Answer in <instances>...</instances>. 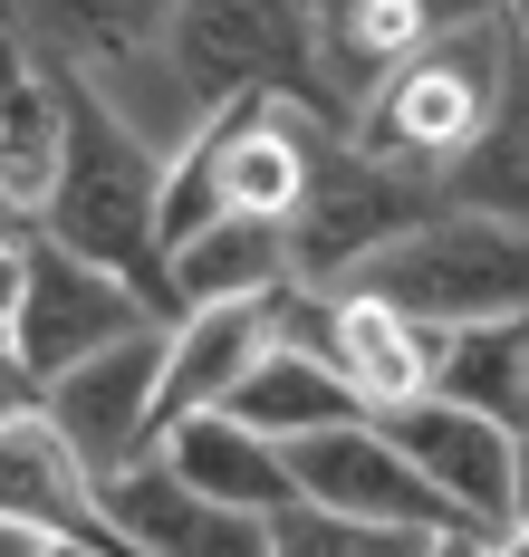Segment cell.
<instances>
[{
  "mask_svg": "<svg viewBox=\"0 0 529 557\" xmlns=\"http://www.w3.org/2000/svg\"><path fill=\"white\" fill-rule=\"evenodd\" d=\"M0 519L39 529V539H59V548H125L116 519H107L97 471L59 443V423H49V413L0 423Z\"/></svg>",
  "mask_w": 529,
  "mask_h": 557,
  "instance_id": "8fae6325",
  "label": "cell"
},
{
  "mask_svg": "<svg viewBox=\"0 0 529 557\" xmlns=\"http://www.w3.org/2000/svg\"><path fill=\"white\" fill-rule=\"evenodd\" d=\"M290 481L298 509H328V519H366V529H423V539H481L463 509L443 500L423 471H414L385 423H347V433H318L290 443Z\"/></svg>",
  "mask_w": 529,
  "mask_h": 557,
  "instance_id": "52a82bcc",
  "label": "cell"
},
{
  "mask_svg": "<svg viewBox=\"0 0 529 557\" xmlns=\"http://www.w3.org/2000/svg\"><path fill=\"white\" fill-rule=\"evenodd\" d=\"M67 107H77V67H59L29 29H10V39H0V183H10L29 212L59 193Z\"/></svg>",
  "mask_w": 529,
  "mask_h": 557,
  "instance_id": "5bb4252c",
  "label": "cell"
},
{
  "mask_svg": "<svg viewBox=\"0 0 529 557\" xmlns=\"http://www.w3.org/2000/svg\"><path fill=\"white\" fill-rule=\"evenodd\" d=\"M155 394H164V327L155 336H125L107 346L97 366H77L49 385V423H59V443L97 471V491L125 481L135 461H155Z\"/></svg>",
  "mask_w": 529,
  "mask_h": 557,
  "instance_id": "ba28073f",
  "label": "cell"
},
{
  "mask_svg": "<svg viewBox=\"0 0 529 557\" xmlns=\"http://www.w3.org/2000/svg\"><path fill=\"white\" fill-rule=\"evenodd\" d=\"M20 10H29V0H0V39H10V29H20Z\"/></svg>",
  "mask_w": 529,
  "mask_h": 557,
  "instance_id": "4316f807",
  "label": "cell"
},
{
  "mask_svg": "<svg viewBox=\"0 0 529 557\" xmlns=\"http://www.w3.org/2000/svg\"><path fill=\"white\" fill-rule=\"evenodd\" d=\"M347 288L395 308V318H414V327H433V336L510 327V318H529V231L481 222V212H433L414 240H395Z\"/></svg>",
  "mask_w": 529,
  "mask_h": 557,
  "instance_id": "277c9868",
  "label": "cell"
},
{
  "mask_svg": "<svg viewBox=\"0 0 529 557\" xmlns=\"http://www.w3.org/2000/svg\"><path fill=\"white\" fill-rule=\"evenodd\" d=\"M337 375L366 394V413H395V404H423L433 375H443V336L395 318V308H376V298H356L337 288Z\"/></svg>",
  "mask_w": 529,
  "mask_h": 557,
  "instance_id": "ac0fdd59",
  "label": "cell"
},
{
  "mask_svg": "<svg viewBox=\"0 0 529 557\" xmlns=\"http://www.w3.org/2000/svg\"><path fill=\"white\" fill-rule=\"evenodd\" d=\"M174 20H183V0H29L20 10V29L59 58V67L97 77V87L116 67H164Z\"/></svg>",
  "mask_w": 529,
  "mask_h": 557,
  "instance_id": "9a60e30c",
  "label": "cell"
},
{
  "mask_svg": "<svg viewBox=\"0 0 529 557\" xmlns=\"http://www.w3.org/2000/svg\"><path fill=\"white\" fill-rule=\"evenodd\" d=\"M39 231L97 260L107 278H125L164 327H183V288H174V250H164V154L135 135V115L77 77V107H67V164L59 193L39 202Z\"/></svg>",
  "mask_w": 529,
  "mask_h": 557,
  "instance_id": "6da1fadb",
  "label": "cell"
},
{
  "mask_svg": "<svg viewBox=\"0 0 529 557\" xmlns=\"http://www.w3.org/2000/svg\"><path fill=\"white\" fill-rule=\"evenodd\" d=\"M510 58H520V39H510L501 10L471 20V29H453V39H433L423 58H405V67L356 107V135H347V145H366L376 164H395V173H414V183L443 193V173L471 154V135H481L491 107H501Z\"/></svg>",
  "mask_w": 529,
  "mask_h": 557,
  "instance_id": "3957f363",
  "label": "cell"
},
{
  "mask_svg": "<svg viewBox=\"0 0 529 557\" xmlns=\"http://www.w3.org/2000/svg\"><path fill=\"white\" fill-rule=\"evenodd\" d=\"M376 423L395 433V451L463 509L481 539H510V529H520V443H510L501 423H481L471 404H443V394L395 404V413H376Z\"/></svg>",
  "mask_w": 529,
  "mask_h": 557,
  "instance_id": "9c48e42d",
  "label": "cell"
},
{
  "mask_svg": "<svg viewBox=\"0 0 529 557\" xmlns=\"http://www.w3.org/2000/svg\"><path fill=\"white\" fill-rule=\"evenodd\" d=\"M501 20H510V39L529 49V0H501Z\"/></svg>",
  "mask_w": 529,
  "mask_h": 557,
  "instance_id": "d4e9b609",
  "label": "cell"
},
{
  "mask_svg": "<svg viewBox=\"0 0 529 557\" xmlns=\"http://www.w3.org/2000/svg\"><path fill=\"white\" fill-rule=\"evenodd\" d=\"M433 557H491V539H443Z\"/></svg>",
  "mask_w": 529,
  "mask_h": 557,
  "instance_id": "484cf974",
  "label": "cell"
},
{
  "mask_svg": "<svg viewBox=\"0 0 529 557\" xmlns=\"http://www.w3.org/2000/svg\"><path fill=\"white\" fill-rule=\"evenodd\" d=\"M155 327H164V318H155L125 278H107L97 260L59 250L49 231H29V250H20V308H10V356H20V375L39 385V404H49L59 375H77V366H97L107 346L155 336Z\"/></svg>",
  "mask_w": 529,
  "mask_h": 557,
  "instance_id": "8992f818",
  "label": "cell"
},
{
  "mask_svg": "<svg viewBox=\"0 0 529 557\" xmlns=\"http://www.w3.org/2000/svg\"><path fill=\"white\" fill-rule=\"evenodd\" d=\"M107 519L135 557H280V519L202 500L164 461H135L125 481H107Z\"/></svg>",
  "mask_w": 529,
  "mask_h": 557,
  "instance_id": "7c38bea8",
  "label": "cell"
},
{
  "mask_svg": "<svg viewBox=\"0 0 529 557\" xmlns=\"http://www.w3.org/2000/svg\"><path fill=\"white\" fill-rule=\"evenodd\" d=\"M29 231H39V212H29V202L0 183V250H29Z\"/></svg>",
  "mask_w": 529,
  "mask_h": 557,
  "instance_id": "603a6c76",
  "label": "cell"
},
{
  "mask_svg": "<svg viewBox=\"0 0 529 557\" xmlns=\"http://www.w3.org/2000/svg\"><path fill=\"white\" fill-rule=\"evenodd\" d=\"M443 539L423 529H366V519H328V509H290L280 519V557H433Z\"/></svg>",
  "mask_w": 529,
  "mask_h": 557,
  "instance_id": "7402d4cb",
  "label": "cell"
},
{
  "mask_svg": "<svg viewBox=\"0 0 529 557\" xmlns=\"http://www.w3.org/2000/svg\"><path fill=\"white\" fill-rule=\"evenodd\" d=\"M49 557H135V548H49Z\"/></svg>",
  "mask_w": 529,
  "mask_h": 557,
  "instance_id": "83f0119b",
  "label": "cell"
},
{
  "mask_svg": "<svg viewBox=\"0 0 529 557\" xmlns=\"http://www.w3.org/2000/svg\"><path fill=\"white\" fill-rule=\"evenodd\" d=\"M433 212H443L433 183H414V173L376 164L366 145L328 135V145H318V173H308V202H298V222H290V260H298L308 288H347V278H366L395 240H414Z\"/></svg>",
  "mask_w": 529,
  "mask_h": 557,
  "instance_id": "5b68a950",
  "label": "cell"
},
{
  "mask_svg": "<svg viewBox=\"0 0 529 557\" xmlns=\"http://www.w3.org/2000/svg\"><path fill=\"white\" fill-rule=\"evenodd\" d=\"M155 461L174 471L183 491H202V500H222V509H250V519H290V509H298L290 451L260 443V433H250V423H232V413H202V423H183V433L155 451Z\"/></svg>",
  "mask_w": 529,
  "mask_h": 557,
  "instance_id": "2e32d148",
  "label": "cell"
},
{
  "mask_svg": "<svg viewBox=\"0 0 529 557\" xmlns=\"http://www.w3.org/2000/svg\"><path fill=\"white\" fill-rule=\"evenodd\" d=\"M164 67H174V107L193 125L222 115V107L270 97V107H298L308 125H328V135H356V107L337 97V77H328L318 10L308 0H183Z\"/></svg>",
  "mask_w": 529,
  "mask_h": 557,
  "instance_id": "7a4b0ae2",
  "label": "cell"
},
{
  "mask_svg": "<svg viewBox=\"0 0 529 557\" xmlns=\"http://www.w3.org/2000/svg\"><path fill=\"white\" fill-rule=\"evenodd\" d=\"M433 394H443V404H471L481 423H501V433L520 443L529 433V318L443 336V375H433Z\"/></svg>",
  "mask_w": 529,
  "mask_h": 557,
  "instance_id": "44dd1931",
  "label": "cell"
},
{
  "mask_svg": "<svg viewBox=\"0 0 529 557\" xmlns=\"http://www.w3.org/2000/svg\"><path fill=\"white\" fill-rule=\"evenodd\" d=\"M59 539H39V529H20V519H0V557H49Z\"/></svg>",
  "mask_w": 529,
  "mask_h": 557,
  "instance_id": "cb8c5ba5",
  "label": "cell"
},
{
  "mask_svg": "<svg viewBox=\"0 0 529 557\" xmlns=\"http://www.w3.org/2000/svg\"><path fill=\"white\" fill-rule=\"evenodd\" d=\"M308 10H318V49H328L337 97L366 107L405 58H423L433 39H453L471 20H491L501 0H308Z\"/></svg>",
  "mask_w": 529,
  "mask_h": 557,
  "instance_id": "4fadbf2b",
  "label": "cell"
},
{
  "mask_svg": "<svg viewBox=\"0 0 529 557\" xmlns=\"http://www.w3.org/2000/svg\"><path fill=\"white\" fill-rule=\"evenodd\" d=\"M298 260H290V222H250V212H222L202 240L174 250V288H183V318L193 308H241V298H270L290 288Z\"/></svg>",
  "mask_w": 529,
  "mask_h": 557,
  "instance_id": "d6986e66",
  "label": "cell"
},
{
  "mask_svg": "<svg viewBox=\"0 0 529 557\" xmlns=\"http://www.w3.org/2000/svg\"><path fill=\"white\" fill-rule=\"evenodd\" d=\"M232 423H250L260 443H318V433H347V423H376L366 413V394L328 366V356H308V346H270L260 366H250V385L232 394Z\"/></svg>",
  "mask_w": 529,
  "mask_h": 557,
  "instance_id": "e0dca14e",
  "label": "cell"
},
{
  "mask_svg": "<svg viewBox=\"0 0 529 557\" xmlns=\"http://www.w3.org/2000/svg\"><path fill=\"white\" fill-rule=\"evenodd\" d=\"M443 212H481V222L529 231V49L510 58V87H501L491 125L471 135V154L443 173Z\"/></svg>",
  "mask_w": 529,
  "mask_h": 557,
  "instance_id": "ffe728a7",
  "label": "cell"
},
{
  "mask_svg": "<svg viewBox=\"0 0 529 557\" xmlns=\"http://www.w3.org/2000/svg\"><path fill=\"white\" fill-rule=\"evenodd\" d=\"M280 346V288L270 298H241V308H193L164 336V394H155V451L174 443L183 423L202 413H232V394L250 385V366Z\"/></svg>",
  "mask_w": 529,
  "mask_h": 557,
  "instance_id": "30bf717a",
  "label": "cell"
}]
</instances>
